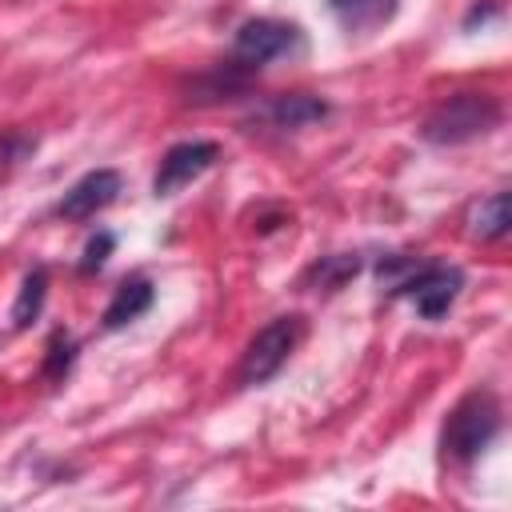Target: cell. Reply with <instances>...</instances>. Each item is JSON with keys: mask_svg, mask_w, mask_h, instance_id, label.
<instances>
[{"mask_svg": "<svg viewBox=\"0 0 512 512\" xmlns=\"http://www.w3.org/2000/svg\"><path fill=\"white\" fill-rule=\"evenodd\" d=\"M300 336H304V320L300 316H276V320H268L248 340V348L240 356V368H236V380L240 384H264V380H272L284 368V360L292 356V348L300 344Z\"/></svg>", "mask_w": 512, "mask_h": 512, "instance_id": "cell-3", "label": "cell"}, {"mask_svg": "<svg viewBox=\"0 0 512 512\" xmlns=\"http://www.w3.org/2000/svg\"><path fill=\"white\" fill-rule=\"evenodd\" d=\"M152 300H156V288H152L144 276L124 280V284L116 288V296L108 300V308H104V328H108V332H116V328H124V324H132V320H140V316L152 308Z\"/></svg>", "mask_w": 512, "mask_h": 512, "instance_id": "cell-10", "label": "cell"}, {"mask_svg": "<svg viewBox=\"0 0 512 512\" xmlns=\"http://www.w3.org/2000/svg\"><path fill=\"white\" fill-rule=\"evenodd\" d=\"M328 8L348 36H364V32H376L380 24H388L396 16L400 0H328Z\"/></svg>", "mask_w": 512, "mask_h": 512, "instance_id": "cell-8", "label": "cell"}, {"mask_svg": "<svg viewBox=\"0 0 512 512\" xmlns=\"http://www.w3.org/2000/svg\"><path fill=\"white\" fill-rule=\"evenodd\" d=\"M328 116V100L312 96V92H288V96H276L268 108H264V120L276 124V128H308L316 120Z\"/></svg>", "mask_w": 512, "mask_h": 512, "instance_id": "cell-9", "label": "cell"}, {"mask_svg": "<svg viewBox=\"0 0 512 512\" xmlns=\"http://www.w3.org/2000/svg\"><path fill=\"white\" fill-rule=\"evenodd\" d=\"M120 188H124V180H120L116 168H92V172H84V176L60 196L56 216H60V220H92L96 212H104V208L120 196Z\"/></svg>", "mask_w": 512, "mask_h": 512, "instance_id": "cell-7", "label": "cell"}, {"mask_svg": "<svg viewBox=\"0 0 512 512\" xmlns=\"http://www.w3.org/2000/svg\"><path fill=\"white\" fill-rule=\"evenodd\" d=\"M500 432V400L492 392H468L444 420V432H440V444H444V456L456 460V464H472Z\"/></svg>", "mask_w": 512, "mask_h": 512, "instance_id": "cell-2", "label": "cell"}, {"mask_svg": "<svg viewBox=\"0 0 512 512\" xmlns=\"http://www.w3.org/2000/svg\"><path fill=\"white\" fill-rule=\"evenodd\" d=\"M292 48H300V28L288 24V20H272V16H256V20H244L232 36V60L240 72H252V68H264L280 56H288Z\"/></svg>", "mask_w": 512, "mask_h": 512, "instance_id": "cell-4", "label": "cell"}, {"mask_svg": "<svg viewBox=\"0 0 512 512\" xmlns=\"http://www.w3.org/2000/svg\"><path fill=\"white\" fill-rule=\"evenodd\" d=\"M360 268H364V260H360L356 252H332V256H320V260L304 272V284H308L312 292H336V288H344Z\"/></svg>", "mask_w": 512, "mask_h": 512, "instance_id": "cell-11", "label": "cell"}, {"mask_svg": "<svg viewBox=\"0 0 512 512\" xmlns=\"http://www.w3.org/2000/svg\"><path fill=\"white\" fill-rule=\"evenodd\" d=\"M508 224H512V216H508V192H492V196H484L468 212L472 240H500V236H508Z\"/></svg>", "mask_w": 512, "mask_h": 512, "instance_id": "cell-12", "label": "cell"}, {"mask_svg": "<svg viewBox=\"0 0 512 512\" xmlns=\"http://www.w3.org/2000/svg\"><path fill=\"white\" fill-rule=\"evenodd\" d=\"M496 124H500V104L488 92H456L424 116L420 136L436 148H448V144H468L476 136H488Z\"/></svg>", "mask_w": 512, "mask_h": 512, "instance_id": "cell-1", "label": "cell"}, {"mask_svg": "<svg viewBox=\"0 0 512 512\" xmlns=\"http://www.w3.org/2000/svg\"><path fill=\"white\" fill-rule=\"evenodd\" d=\"M44 292H48V268H32L20 284V296L12 304V328H28L40 308H44Z\"/></svg>", "mask_w": 512, "mask_h": 512, "instance_id": "cell-13", "label": "cell"}, {"mask_svg": "<svg viewBox=\"0 0 512 512\" xmlns=\"http://www.w3.org/2000/svg\"><path fill=\"white\" fill-rule=\"evenodd\" d=\"M460 288H464V272H460V268H452V264H424V260H420V264L396 284L392 296H408L424 320H440V316L456 304Z\"/></svg>", "mask_w": 512, "mask_h": 512, "instance_id": "cell-5", "label": "cell"}, {"mask_svg": "<svg viewBox=\"0 0 512 512\" xmlns=\"http://www.w3.org/2000/svg\"><path fill=\"white\" fill-rule=\"evenodd\" d=\"M496 16H500V4H496V0H476V4L468 8V16H464V24H460V28H464V32H472L476 24L496 20Z\"/></svg>", "mask_w": 512, "mask_h": 512, "instance_id": "cell-16", "label": "cell"}, {"mask_svg": "<svg viewBox=\"0 0 512 512\" xmlns=\"http://www.w3.org/2000/svg\"><path fill=\"white\" fill-rule=\"evenodd\" d=\"M112 248H116V236L100 228V232H96V236L84 244V256H80V272H84V276H88V272H100V268L108 264Z\"/></svg>", "mask_w": 512, "mask_h": 512, "instance_id": "cell-15", "label": "cell"}, {"mask_svg": "<svg viewBox=\"0 0 512 512\" xmlns=\"http://www.w3.org/2000/svg\"><path fill=\"white\" fill-rule=\"evenodd\" d=\"M216 160H220V144L216 140H180L160 156V168L152 176V192L156 196H176L184 184L204 176Z\"/></svg>", "mask_w": 512, "mask_h": 512, "instance_id": "cell-6", "label": "cell"}, {"mask_svg": "<svg viewBox=\"0 0 512 512\" xmlns=\"http://www.w3.org/2000/svg\"><path fill=\"white\" fill-rule=\"evenodd\" d=\"M72 360H76V340L64 328H56L48 336V348H44V376L48 380H64L68 368H72Z\"/></svg>", "mask_w": 512, "mask_h": 512, "instance_id": "cell-14", "label": "cell"}]
</instances>
